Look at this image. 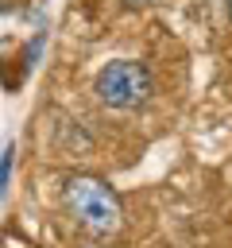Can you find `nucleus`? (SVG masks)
Listing matches in <instances>:
<instances>
[{"instance_id": "39448f33", "label": "nucleus", "mask_w": 232, "mask_h": 248, "mask_svg": "<svg viewBox=\"0 0 232 248\" xmlns=\"http://www.w3.org/2000/svg\"><path fill=\"white\" fill-rule=\"evenodd\" d=\"M124 4H131V8H135V4H147V0H124Z\"/></svg>"}, {"instance_id": "20e7f679", "label": "nucleus", "mask_w": 232, "mask_h": 248, "mask_svg": "<svg viewBox=\"0 0 232 248\" xmlns=\"http://www.w3.org/2000/svg\"><path fill=\"white\" fill-rule=\"evenodd\" d=\"M224 12H228V19H232V0H224Z\"/></svg>"}, {"instance_id": "f257e3e1", "label": "nucleus", "mask_w": 232, "mask_h": 248, "mask_svg": "<svg viewBox=\"0 0 232 248\" xmlns=\"http://www.w3.org/2000/svg\"><path fill=\"white\" fill-rule=\"evenodd\" d=\"M62 202H66V213L73 217V225L81 232L97 236V240L116 236L120 225H124L120 194L97 174H70L66 186H62Z\"/></svg>"}, {"instance_id": "7ed1b4c3", "label": "nucleus", "mask_w": 232, "mask_h": 248, "mask_svg": "<svg viewBox=\"0 0 232 248\" xmlns=\"http://www.w3.org/2000/svg\"><path fill=\"white\" fill-rule=\"evenodd\" d=\"M12 159H15V147H8V151H4V159H0V190H8V174H12Z\"/></svg>"}, {"instance_id": "f03ea898", "label": "nucleus", "mask_w": 232, "mask_h": 248, "mask_svg": "<svg viewBox=\"0 0 232 248\" xmlns=\"http://www.w3.org/2000/svg\"><path fill=\"white\" fill-rule=\"evenodd\" d=\"M93 93H97V101H101L104 108L131 112V108H139V105L151 101L155 78H151L147 62H139V58H116V62H108V66L97 70Z\"/></svg>"}]
</instances>
